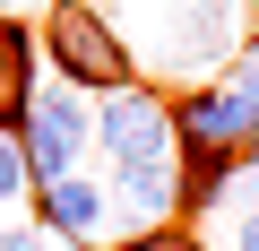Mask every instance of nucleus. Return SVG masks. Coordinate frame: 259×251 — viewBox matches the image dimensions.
<instances>
[{"instance_id": "nucleus-1", "label": "nucleus", "mask_w": 259, "mask_h": 251, "mask_svg": "<svg viewBox=\"0 0 259 251\" xmlns=\"http://www.w3.org/2000/svg\"><path fill=\"white\" fill-rule=\"evenodd\" d=\"M242 26L250 0H112V35L130 44V61L199 87H216V69L242 52Z\"/></svg>"}, {"instance_id": "nucleus-2", "label": "nucleus", "mask_w": 259, "mask_h": 251, "mask_svg": "<svg viewBox=\"0 0 259 251\" xmlns=\"http://www.w3.org/2000/svg\"><path fill=\"white\" fill-rule=\"evenodd\" d=\"M44 52H52V78L78 87V95H112L139 78V61H130V44L112 35L104 9H87V0H52L44 18Z\"/></svg>"}, {"instance_id": "nucleus-3", "label": "nucleus", "mask_w": 259, "mask_h": 251, "mask_svg": "<svg viewBox=\"0 0 259 251\" xmlns=\"http://www.w3.org/2000/svg\"><path fill=\"white\" fill-rule=\"evenodd\" d=\"M95 148H104L112 173H130V165H173V104H164L147 78L95 95Z\"/></svg>"}, {"instance_id": "nucleus-4", "label": "nucleus", "mask_w": 259, "mask_h": 251, "mask_svg": "<svg viewBox=\"0 0 259 251\" xmlns=\"http://www.w3.org/2000/svg\"><path fill=\"white\" fill-rule=\"evenodd\" d=\"M87 139H95V113H87V95L78 87H35L26 95V121H18V156H26V173L35 182H61V173H78V156H87Z\"/></svg>"}, {"instance_id": "nucleus-5", "label": "nucleus", "mask_w": 259, "mask_h": 251, "mask_svg": "<svg viewBox=\"0 0 259 251\" xmlns=\"http://www.w3.org/2000/svg\"><path fill=\"white\" fill-rule=\"evenodd\" d=\"M35 225L52 242H78V251H104L112 234V191L95 173H61V182H35Z\"/></svg>"}, {"instance_id": "nucleus-6", "label": "nucleus", "mask_w": 259, "mask_h": 251, "mask_svg": "<svg viewBox=\"0 0 259 251\" xmlns=\"http://www.w3.org/2000/svg\"><path fill=\"white\" fill-rule=\"evenodd\" d=\"M104 191H112V217H121L130 234H156V225L182 217V182H173V165H130V173H112Z\"/></svg>"}, {"instance_id": "nucleus-7", "label": "nucleus", "mask_w": 259, "mask_h": 251, "mask_svg": "<svg viewBox=\"0 0 259 251\" xmlns=\"http://www.w3.org/2000/svg\"><path fill=\"white\" fill-rule=\"evenodd\" d=\"M18 199H35V173H26V156H18V139L0 130V208H18Z\"/></svg>"}, {"instance_id": "nucleus-8", "label": "nucleus", "mask_w": 259, "mask_h": 251, "mask_svg": "<svg viewBox=\"0 0 259 251\" xmlns=\"http://www.w3.org/2000/svg\"><path fill=\"white\" fill-rule=\"evenodd\" d=\"M112 251H207V242H199L190 225H156V234H121Z\"/></svg>"}, {"instance_id": "nucleus-9", "label": "nucleus", "mask_w": 259, "mask_h": 251, "mask_svg": "<svg viewBox=\"0 0 259 251\" xmlns=\"http://www.w3.org/2000/svg\"><path fill=\"white\" fill-rule=\"evenodd\" d=\"M44 242H52L44 225H0V251H44Z\"/></svg>"}, {"instance_id": "nucleus-10", "label": "nucleus", "mask_w": 259, "mask_h": 251, "mask_svg": "<svg viewBox=\"0 0 259 251\" xmlns=\"http://www.w3.org/2000/svg\"><path fill=\"white\" fill-rule=\"evenodd\" d=\"M233 251H259V208H242V217H233Z\"/></svg>"}, {"instance_id": "nucleus-11", "label": "nucleus", "mask_w": 259, "mask_h": 251, "mask_svg": "<svg viewBox=\"0 0 259 251\" xmlns=\"http://www.w3.org/2000/svg\"><path fill=\"white\" fill-rule=\"evenodd\" d=\"M35 9H52V0H35Z\"/></svg>"}, {"instance_id": "nucleus-12", "label": "nucleus", "mask_w": 259, "mask_h": 251, "mask_svg": "<svg viewBox=\"0 0 259 251\" xmlns=\"http://www.w3.org/2000/svg\"><path fill=\"white\" fill-rule=\"evenodd\" d=\"M250 165H259V148H250Z\"/></svg>"}]
</instances>
